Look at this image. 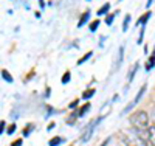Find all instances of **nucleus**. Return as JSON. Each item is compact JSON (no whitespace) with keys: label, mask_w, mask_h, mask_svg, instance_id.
<instances>
[{"label":"nucleus","mask_w":155,"mask_h":146,"mask_svg":"<svg viewBox=\"0 0 155 146\" xmlns=\"http://www.w3.org/2000/svg\"><path fill=\"white\" fill-rule=\"evenodd\" d=\"M130 123L137 134L143 140L149 141V117H147V114L144 110H137L130 117Z\"/></svg>","instance_id":"obj_1"},{"label":"nucleus","mask_w":155,"mask_h":146,"mask_svg":"<svg viewBox=\"0 0 155 146\" xmlns=\"http://www.w3.org/2000/svg\"><path fill=\"white\" fill-rule=\"evenodd\" d=\"M121 138L126 146H147V141L143 140L135 131H130V129L121 131Z\"/></svg>","instance_id":"obj_2"},{"label":"nucleus","mask_w":155,"mask_h":146,"mask_svg":"<svg viewBox=\"0 0 155 146\" xmlns=\"http://www.w3.org/2000/svg\"><path fill=\"white\" fill-rule=\"evenodd\" d=\"M99 121H101V118H96L95 121H92V124H88V126L85 127V131H84V135L81 137V140H82V141H88L90 138H92V135H93V131H95V127L99 124Z\"/></svg>","instance_id":"obj_3"},{"label":"nucleus","mask_w":155,"mask_h":146,"mask_svg":"<svg viewBox=\"0 0 155 146\" xmlns=\"http://www.w3.org/2000/svg\"><path fill=\"white\" fill-rule=\"evenodd\" d=\"M144 92H146V86H143V87H141V89H140V92L137 93V97H135V100H134V101H132L130 104H127V106H126V109L123 110V115H124V114H127V112L130 110V109H134V107H135V106L138 104V101H140L141 98H143Z\"/></svg>","instance_id":"obj_4"},{"label":"nucleus","mask_w":155,"mask_h":146,"mask_svg":"<svg viewBox=\"0 0 155 146\" xmlns=\"http://www.w3.org/2000/svg\"><path fill=\"white\" fill-rule=\"evenodd\" d=\"M149 143L155 146V124L149 126Z\"/></svg>","instance_id":"obj_5"},{"label":"nucleus","mask_w":155,"mask_h":146,"mask_svg":"<svg viewBox=\"0 0 155 146\" xmlns=\"http://www.w3.org/2000/svg\"><path fill=\"white\" fill-rule=\"evenodd\" d=\"M138 67H140V64H138V62H135V64H134V67H132V70H130V73H129V79H127L129 83H132V81H134V76H135V73H137Z\"/></svg>","instance_id":"obj_6"},{"label":"nucleus","mask_w":155,"mask_h":146,"mask_svg":"<svg viewBox=\"0 0 155 146\" xmlns=\"http://www.w3.org/2000/svg\"><path fill=\"white\" fill-rule=\"evenodd\" d=\"M88 19H90V11H85L84 14H82V17H81V20H79V23H78V26H82V25H85Z\"/></svg>","instance_id":"obj_7"},{"label":"nucleus","mask_w":155,"mask_h":146,"mask_svg":"<svg viewBox=\"0 0 155 146\" xmlns=\"http://www.w3.org/2000/svg\"><path fill=\"white\" fill-rule=\"evenodd\" d=\"M149 17H150V11H147V12H146V14L143 16V17H141V19H138V23H137V25H138V26H140V25H143V26H144Z\"/></svg>","instance_id":"obj_8"},{"label":"nucleus","mask_w":155,"mask_h":146,"mask_svg":"<svg viewBox=\"0 0 155 146\" xmlns=\"http://www.w3.org/2000/svg\"><path fill=\"white\" fill-rule=\"evenodd\" d=\"M2 78L5 79V81H6L8 84H11V83H12V76L8 73V70H2Z\"/></svg>","instance_id":"obj_9"},{"label":"nucleus","mask_w":155,"mask_h":146,"mask_svg":"<svg viewBox=\"0 0 155 146\" xmlns=\"http://www.w3.org/2000/svg\"><path fill=\"white\" fill-rule=\"evenodd\" d=\"M92 55H93L92 51H88V53H85V55H84V58H82V59H79V61H78V65H81V64H84L85 61H88L90 58H92Z\"/></svg>","instance_id":"obj_10"},{"label":"nucleus","mask_w":155,"mask_h":146,"mask_svg":"<svg viewBox=\"0 0 155 146\" xmlns=\"http://www.w3.org/2000/svg\"><path fill=\"white\" fill-rule=\"evenodd\" d=\"M90 109H92V107H90V104H85L84 107H82V109H81L79 112H78V117H82V115H85V114H87V112H88Z\"/></svg>","instance_id":"obj_11"},{"label":"nucleus","mask_w":155,"mask_h":146,"mask_svg":"<svg viewBox=\"0 0 155 146\" xmlns=\"http://www.w3.org/2000/svg\"><path fill=\"white\" fill-rule=\"evenodd\" d=\"M109 8H110V3H106L104 6H102L99 11H98V16H102V14H107V11H109Z\"/></svg>","instance_id":"obj_12"},{"label":"nucleus","mask_w":155,"mask_h":146,"mask_svg":"<svg viewBox=\"0 0 155 146\" xmlns=\"http://www.w3.org/2000/svg\"><path fill=\"white\" fill-rule=\"evenodd\" d=\"M123 56H124V47H120V55H118V64H116V67H120V65H121Z\"/></svg>","instance_id":"obj_13"},{"label":"nucleus","mask_w":155,"mask_h":146,"mask_svg":"<svg viewBox=\"0 0 155 146\" xmlns=\"http://www.w3.org/2000/svg\"><path fill=\"white\" fill-rule=\"evenodd\" d=\"M61 143H62V138L61 137H54L53 140H50V146H58Z\"/></svg>","instance_id":"obj_14"},{"label":"nucleus","mask_w":155,"mask_h":146,"mask_svg":"<svg viewBox=\"0 0 155 146\" xmlns=\"http://www.w3.org/2000/svg\"><path fill=\"white\" fill-rule=\"evenodd\" d=\"M129 22H130V16L127 14V16L124 17V23H123V31H124V33L127 31V26H129Z\"/></svg>","instance_id":"obj_15"},{"label":"nucleus","mask_w":155,"mask_h":146,"mask_svg":"<svg viewBox=\"0 0 155 146\" xmlns=\"http://www.w3.org/2000/svg\"><path fill=\"white\" fill-rule=\"evenodd\" d=\"M70 78H71V76H70V72H67L65 75L62 76V84H67V83L70 81Z\"/></svg>","instance_id":"obj_16"},{"label":"nucleus","mask_w":155,"mask_h":146,"mask_svg":"<svg viewBox=\"0 0 155 146\" xmlns=\"http://www.w3.org/2000/svg\"><path fill=\"white\" fill-rule=\"evenodd\" d=\"M92 95H95V90L92 89V90H88V92H85V93H84V100H88V98H92Z\"/></svg>","instance_id":"obj_17"},{"label":"nucleus","mask_w":155,"mask_h":146,"mask_svg":"<svg viewBox=\"0 0 155 146\" xmlns=\"http://www.w3.org/2000/svg\"><path fill=\"white\" fill-rule=\"evenodd\" d=\"M115 16H116V12H115V14H109V16H107V19H106V23H107V25H112V22H113Z\"/></svg>","instance_id":"obj_18"},{"label":"nucleus","mask_w":155,"mask_h":146,"mask_svg":"<svg viewBox=\"0 0 155 146\" xmlns=\"http://www.w3.org/2000/svg\"><path fill=\"white\" fill-rule=\"evenodd\" d=\"M98 25H99V20H95V22H93L92 25H90V31H96Z\"/></svg>","instance_id":"obj_19"},{"label":"nucleus","mask_w":155,"mask_h":146,"mask_svg":"<svg viewBox=\"0 0 155 146\" xmlns=\"http://www.w3.org/2000/svg\"><path fill=\"white\" fill-rule=\"evenodd\" d=\"M14 131H16V124H11V126L8 127V131H6V134H8V135H11Z\"/></svg>","instance_id":"obj_20"},{"label":"nucleus","mask_w":155,"mask_h":146,"mask_svg":"<svg viewBox=\"0 0 155 146\" xmlns=\"http://www.w3.org/2000/svg\"><path fill=\"white\" fill-rule=\"evenodd\" d=\"M5 127H6V123L2 121V123H0V134H3V132H5Z\"/></svg>","instance_id":"obj_21"},{"label":"nucleus","mask_w":155,"mask_h":146,"mask_svg":"<svg viewBox=\"0 0 155 146\" xmlns=\"http://www.w3.org/2000/svg\"><path fill=\"white\" fill-rule=\"evenodd\" d=\"M22 144V140H17V141H14V143H12L11 146H20Z\"/></svg>","instance_id":"obj_22"},{"label":"nucleus","mask_w":155,"mask_h":146,"mask_svg":"<svg viewBox=\"0 0 155 146\" xmlns=\"http://www.w3.org/2000/svg\"><path fill=\"white\" fill-rule=\"evenodd\" d=\"M76 106H78V100H76V101H73V103L70 104V109H73V107H76Z\"/></svg>","instance_id":"obj_23"},{"label":"nucleus","mask_w":155,"mask_h":146,"mask_svg":"<svg viewBox=\"0 0 155 146\" xmlns=\"http://www.w3.org/2000/svg\"><path fill=\"white\" fill-rule=\"evenodd\" d=\"M109 141H110V138H107L104 143H102V144H99V146H107V144H109Z\"/></svg>","instance_id":"obj_24"},{"label":"nucleus","mask_w":155,"mask_h":146,"mask_svg":"<svg viewBox=\"0 0 155 146\" xmlns=\"http://www.w3.org/2000/svg\"><path fill=\"white\" fill-rule=\"evenodd\" d=\"M54 127V123H51V124H48V131H51V129H53Z\"/></svg>","instance_id":"obj_25"},{"label":"nucleus","mask_w":155,"mask_h":146,"mask_svg":"<svg viewBox=\"0 0 155 146\" xmlns=\"http://www.w3.org/2000/svg\"><path fill=\"white\" fill-rule=\"evenodd\" d=\"M152 2H153V0H147V3H146V6H147V8H149V6H150V5H152Z\"/></svg>","instance_id":"obj_26"},{"label":"nucleus","mask_w":155,"mask_h":146,"mask_svg":"<svg viewBox=\"0 0 155 146\" xmlns=\"http://www.w3.org/2000/svg\"><path fill=\"white\" fill-rule=\"evenodd\" d=\"M39 3H41V6H44V0H39Z\"/></svg>","instance_id":"obj_27"}]
</instances>
